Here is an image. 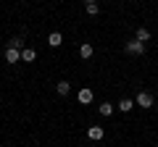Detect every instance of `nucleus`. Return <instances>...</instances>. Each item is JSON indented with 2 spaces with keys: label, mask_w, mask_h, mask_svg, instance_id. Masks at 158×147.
<instances>
[{
  "label": "nucleus",
  "mask_w": 158,
  "mask_h": 147,
  "mask_svg": "<svg viewBox=\"0 0 158 147\" xmlns=\"http://www.w3.org/2000/svg\"><path fill=\"white\" fill-rule=\"evenodd\" d=\"M129 55H142L145 53V42H140V40H132V42H127V47H124Z\"/></svg>",
  "instance_id": "obj_1"
},
{
  "label": "nucleus",
  "mask_w": 158,
  "mask_h": 147,
  "mask_svg": "<svg viewBox=\"0 0 158 147\" xmlns=\"http://www.w3.org/2000/svg\"><path fill=\"white\" fill-rule=\"evenodd\" d=\"M6 61H8V63H19V61H21V50L8 45V47H6Z\"/></svg>",
  "instance_id": "obj_2"
},
{
  "label": "nucleus",
  "mask_w": 158,
  "mask_h": 147,
  "mask_svg": "<svg viewBox=\"0 0 158 147\" xmlns=\"http://www.w3.org/2000/svg\"><path fill=\"white\" fill-rule=\"evenodd\" d=\"M135 102H137L140 108H153V95H150V92H140Z\"/></svg>",
  "instance_id": "obj_3"
},
{
  "label": "nucleus",
  "mask_w": 158,
  "mask_h": 147,
  "mask_svg": "<svg viewBox=\"0 0 158 147\" xmlns=\"http://www.w3.org/2000/svg\"><path fill=\"white\" fill-rule=\"evenodd\" d=\"M103 134H106V131H103L100 126H90V129H87V137H90L92 142H100V139H103Z\"/></svg>",
  "instance_id": "obj_4"
},
{
  "label": "nucleus",
  "mask_w": 158,
  "mask_h": 147,
  "mask_svg": "<svg viewBox=\"0 0 158 147\" xmlns=\"http://www.w3.org/2000/svg\"><path fill=\"white\" fill-rule=\"evenodd\" d=\"M92 89L90 87H85V89H79V102H82V105H87V102H92Z\"/></svg>",
  "instance_id": "obj_5"
},
{
  "label": "nucleus",
  "mask_w": 158,
  "mask_h": 147,
  "mask_svg": "<svg viewBox=\"0 0 158 147\" xmlns=\"http://www.w3.org/2000/svg\"><path fill=\"white\" fill-rule=\"evenodd\" d=\"M48 45H50V47H61V45H63V37H61V32H53L50 37H48Z\"/></svg>",
  "instance_id": "obj_6"
},
{
  "label": "nucleus",
  "mask_w": 158,
  "mask_h": 147,
  "mask_svg": "<svg viewBox=\"0 0 158 147\" xmlns=\"http://www.w3.org/2000/svg\"><path fill=\"white\" fill-rule=\"evenodd\" d=\"M34 58H37V50H32V47H24L21 50V61L24 63H32Z\"/></svg>",
  "instance_id": "obj_7"
},
{
  "label": "nucleus",
  "mask_w": 158,
  "mask_h": 147,
  "mask_svg": "<svg viewBox=\"0 0 158 147\" xmlns=\"http://www.w3.org/2000/svg\"><path fill=\"white\" fill-rule=\"evenodd\" d=\"M135 40H140V42H148V40H150V32H148L145 26H140V29H137V34H135Z\"/></svg>",
  "instance_id": "obj_8"
},
{
  "label": "nucleus",
  "mask_w": 158,
  "mask_h": 147,
  "mask_svg": "<svg viewBox=\"0 0 158 147\" xmlns=\"http://www.w3.org/2000/svg\"><path fill=\"white\" fill-rule=\"evenodd\" d=\"M92 53H95V50H92L90 42H85V45L79 47V55H82V58H92Z\"/></svg>",
  "instance_id": "obj_9"
},
{
  "label": "nucleus",
  "mask_w": 158,
  "mask_h": 147,
  "mask_svg": "<svg viewBox=\"0 0 158 147\" xmlns=\"http://www.w3.org/2000/svg\"><path fill=\"white\" fill-rule=\"evenodd\" d=\"M56 89H58V95H61V97H66V95H69V89H71V84H69V81H58Z\"/></svg>",
  "instance_id": "obj_10"
},
{
  "label": "nucleus",
  "mask_w": 158,
  "mask_h": 147,
  "mask_svg": "<svg viewBox=\"0 0 158 147\" xmlns=\"http://www.w3.org/2000/svg\"><path fill=\"white\" fill-rule=\"evenodd\" d=\"M132 105H137V102H132L129 97H127V100H121V102H118V110H124V113H129V110H132Z\"/></svg>",
  "instance_id": "obj_11"
},
{
  "label": "nucleus",
  "mask_w": 158,
  "mask_h": 147,
  "mask_svg": "<svg viewBox=\"0 0 158 147\" xmlns=\"http://www.w3.org/2000/svg\"><path fill=\"white\" fill-rule=\"evenodd\" d=\"M98 110H100V116H111V113H113V105H111V102H103Z\"/></svg>",
  "instance_id": "obj_12"
},
{
  "label": "nucleus",
  "mask_w": 158,
  "mask_h": 147,
  "mask_svg": "<svg viewBox=\"0 0 158 147\" xmlns=\"http://www.w3.org/2000/svg\"><path fill=\"white\" fill-rule=\"evenodd\" d=\"M85 11L90 13V16H98V11H100V8H98V3H90V6H85Z\"/></svg>",
  "instance_id": "obj_13"
},
{
  "label": "nucleus",
  "mask_w": 158,
  "mask_h": 147,
  "mask_svg": "<svg viewBox=\"0 0 158 147\" xmlns=\"http://www.w3.org/2000/svg\"><path fill=\"white\" fill-rule=\"evenodd\" d=\"M21 42H24L21 37H13V40H11V47H21Z\"/></svg>",
  "instance_id": "obj_14"
},
{
  "label": "nucleus",
  "mask_w": 158,
  "mask_h": 147,
  "mask_svg": "<svg viewBox=\"0 0 158 147\" xmlns=\"http://www.w3.org/2000/svg\"><path fill=\"white\" fill-rule=\"evenodd\" d=\"M90 3H98V0H85V6H90Z\"/></svg>",
  "instance_id": "obj_15"
}]
</instances>
